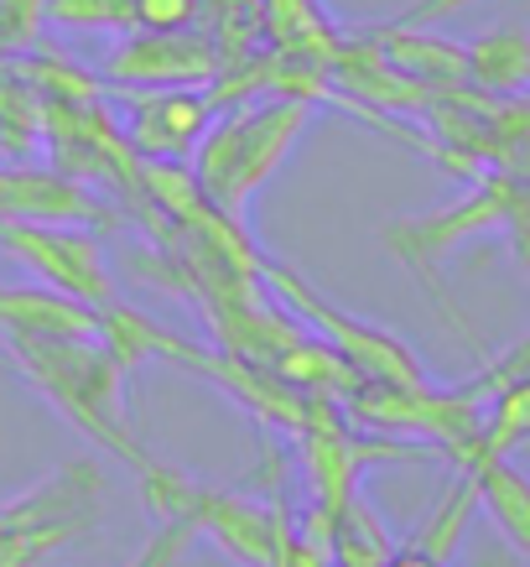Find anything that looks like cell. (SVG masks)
I'll return each instance as SVG.
<instances>
[{"mask_svg":"<svg viewBox=\"0 0 530 567\" xmlns=\"http://www.w3.org/2000/svg\"><path fill=\"white\" fill-rule=\"evenodd\" d=\"M110 208L69 173H27V167H6L0 173V219H37V224H63V219H104Z\"/></svg>","mask_w":530,"mask_h":567,"instance_id":"obj_9","label":"cell"},{"mask_svg":"<svg viewBox=\"0 0 530 567\" xmlns=\"http://www.w3.org/2000/svg\"><path fill=\"white\" fill-rule=\"evenodd\" d=\"M530 235V177L520 173H479L474 177V188L463 193L458 204L447 208H432V214H411V219H395L385 224V250H391L401 266H406L422 287L432 292L437 312H443L447 323L458 328L463 339H474L479 344V328L468 323L458 308H453V297L443 287V260L453 250H463L468 240H484V235Z\"/></svg>","mask_w":530,"mask_h":567,"instance_id":"obj_2","label":"cell"},{"mask_svg":"<svg viewBox=\"0 0 530 567\" xmlns=\"http://www.w3.org/2000/svg\"><path fill=\"white\" fill-rule=\"evenodd\" d=\"M260 281H271L276 297H281L302 323L318 328L328 339V349L360 370V380H375V385H427V370H422L416 349H411L401 333L370 323V318L343 312L339 302H328V297L312 287L308 276H297L291 266H281V260H260Z\"/></svg>","mask_w":530,"mask_h":567,"instance_id":"obj_4","label":"cell"},{"mask_svg":"<svg viewBox=\"0 0 530 567\" xmlns=\"http://www.w3.org/2000/svg\"><path fill=\"white\" fill-rule=\"evenodd\" d=\"M0 333H100V312L52 287H0Z\"/></svg>","mask_w":530,"mask_h":567,"instance_id":"obj_11","label":"cell"},{"mask_svg":"<svg viewBox=\"0 0 530 567\" xmlns=\"http://www.w3.org/2000/svg\"><path fill=\"white\" fill-rule=\"evenodd\" d=\"M312 115H318V104L297 100V94H260L250 104H224L193 146V177L208 204L240 219L245 204L271 183L276 167L302 141Z\"/></svg>","mask_w":530,"mask_h":567,"instance_id":"obj_3","label":"cell"},{"mask_svg":"<svg viewBox=\"0 0 530 567\" xmlns=\"http://www.w3.org/2000/svg\"><path fill=\"white\" fill-rule=\"evenodd\" d=\"M515 380H530V333L520 339V344H510L505 354H495V360L484 364L479 375L458 380L463 391L474 395V401H489L495 391H505V385H515Z\"/></svg>","mask_w":530,"mask_h":567,"instance_id":"obj_15","label":"cell"},{"mask_svg":"<svg viewBox=\"0 0 530 567\" xmlns=\"http://www.w3.org/2000/svg\"><path fill=\"white\" fill-rule=\"evenodd\" d=\"M510 250H515V260H520V266H526V271H530V235H515V240H510Z\"/></svg>","mask_w":530,"mask_h":567,"instance_id":"obj_19","label":"cell"},{"mask_svg":"<svg viewBox=\"0 0 530 567\" xmlns=\"http://www.w3.org/2000/svg\"><path fill=\"white\" fill-rule=\"evenodd\" d=\"M48 21L69 32H136V0H48Z\"/></svg>","mask_w":530,"mask_h":567,"instance_id":"obj_14","label":"cell"},{"mask_svg":"<svg viewBox=\"0 0 530 567\" xmlns=\"http://www.w3.org/2000/svg\"><path fill=\"white\" fill-rule=\"evenodd\" d=\"M110 89H208L224 73V52L204 32H125L104 52Z\"/></svg>","mask_w":530,"mask_h":567,"instance_id":"obj_6","label":"cell"},{"mask_svg":"<svg viewBox=\"0 0 530 567\" xmlns=\"http://www.w3.org/2000/svg\"><path fill=\"white\" fill-rule=\"evenodd\" d=\"M0 250L17 266H27L42 287L73 297V302H84L94 312L121 302V287H115V271H110L100 240L79 224L0 219Z\"/></svg>","mask_w":530,"mask_h":567,"instance_id":"obj_5","label":"cell"},{"mask_svg":"<svg viewBox=\"0 0 530 567\" xmlns=\"http://www.w3.org/2000/svg\"><path fill=\"white\" fill-rule=\"evenodd\" d=\"M479 437L495 453H515V447L530 443V380H515V385H505V391H495L484 401Z\"/></svg>","mask_w":530,"mask_h":567,"instance_id":"obj_13","label":"cell"},{"mask_svg":"<svg viewBox=\"0 0 530 567\" xmlns=\"http://www.w3.org/2000/svg\"><path fill=\"white\" fill-rule=\"evenodd\" d=\"M110 94H121L125 141L146 162H183V156H193L208 121L219 115L208 89H110Z\"/></svg>","mask_w":530,"mask_h":567,"instance_id":"obj_7","label":"cell"},{"mask_svg":"<svg viewBox=\"0 0 530 567\" xmlns=\"http://www.w3.org/2000/svg\"><path fill=\"white\" fill-rule=\"evenodd\" d=\"M0 344L52 412H63L89 443H100L104 453L131 464L136 480L156 464L136 443L131 416H125V370L110 360L100 339H89V333H0Z\"/></svg>","mask_w":530,"mask_h":567,"instance_id":"obj_1","label":"cell"},{"mask_svg":"<svg viewBox=\"0 0 530 567\" xmlns=\"http://www.w3.org/2000/svg\"><path fill=\"white\" fill-rule=\"evenodd\" d=\"M193 542H198V532H193L188 520H162L156 536L136 551V563L131 567H183V557H188Z\"/></svg>","mask_w":530,"mask_h":567,"instance_id":"obj_17","label":"cell"},{"mask_svg":"<svg viewBox=\"0 0 530 567\" xmlns=\"http://www.w3.org/2000/svg\"><path fill=\"white\" fill-rule=\"evenodd\" d=\"M447 464L474 484V499L489 511V520L505 532V542L520 557H530V474L526 468H515L510 453L484 447V437H468L463 447H453Z\"/></svg>","mask_w":530,"mask_h":567,"instance_id":"obj_8","label":"cell"},{"mask_svg":"<svg viewBox=\"0 0 530 567\" xmlns=\"http://www.w3.org/2000/svg\"><path fill=\"white\" fill-rule=\"evenodd\" d=\"M198 27V0H136V32H188Z\"/></svg>","mask_w":530,"mask_h":567,"instance_id":"obj_18","label":"cell"},{"mask_svg":"<svg viewBox=\"0 0 530 567\" xmlns=\"http://www.w3.org/2000/svg\"><path fill=\"white\" fill-rule=\"evenodd\" d=\"M463 69L468 89L510 100L530 89V27L526 21H495L474 42H463Z\"/></svg>","mask_w":530,"mask_h":567,"instance_id":"obj_10","label":"cell"},{"mask_svg":"<svg viewBox=\"0 0 530 567\" xmlns=\"http://www.w3.org/2000/svg\"><path fill=\"white\" fill-rule=\"evenodd\" d=\"M198 32L224 52V63H240L266 37V6L260 0H198Z\"/></svg>","mask_w":530,"mask_h":567,"instance_id":"obj_12","label":"cell"},{"mask_svg":"<svg viewBox=\"0 0 530 567\" xmlns=\"http://www.w3.org/2000/svg\"><path fill=\"white\" fill-rule=\"evenodd\" d=\"M48 21V0H0V52L32 48Z\"/></svg>","mask_w":530,"mask_h":567,"instance_id":"obj_16","label":"cell"}]
</instances>
